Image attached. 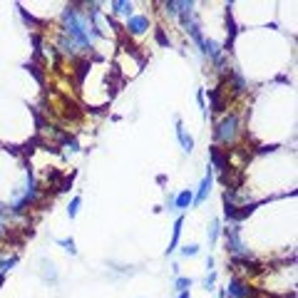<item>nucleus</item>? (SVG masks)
I'll use <instances>...</instances> for the list:
<instances>
[{
	"mask_svg": "<svg viewBox=\"0 0 298 298\" xmlns=\"http://www.w3.org/2000/svg\"><path fill=\"white\" fill-rule=\"evenodd\" d=\"M62 35L70 37L75 45L80 50L84 48H92V42L97 40V33L92 28V20L87 13H82L77 8H67L65 13H62Z\"/></svg>",
	"mask_w": 298,
	"mask_h": 298,
	"instance_id": "1",
	"label": "nucleus"
},
{
	"mask_svg": "<svg viewBox=\"0 0 298 298\" xmlns=\"http://www.w3.org/2000/svg\"><path fill=\"white\" fill-rule=\"evenodd\" d=\"M236 134H239V117H236V115H226V117L216 124V130H214V137H216V142H221V144H233Z\"/></svg>",
	"mask_w": 298,
	"mask_h": 298,
	"instance_id": "2",
	"label": "nucleus"
},
{
	"mask_svg": "<svg viewBox=\"0 0 298 298\" xmlns=\"http://www.w3.org/2000/svg\"><path fill=\"white\" fill-rule=\"evenodd\" d=\"M147 30H149V17L147 15H132V17H127V33L142 35Z\"/></svg>",
	"mask_w": 298,
	"mask_h": 298,
	"instance_id": "3",
	"label": "nucleus"
},
{
	"mask_svg": "<svg viewBox=\"0 0 298 298\" xmlns=\"http://www.w3.org/2000/svg\"><path fill=\"white\" fill-rule=\"evenodd\" d=\"M211 184H214V174H211V169H209V172L204 174V179H201V184H199V191L194 194V204H197V206L206 201L209 191H211Z\"/></svg>",
	"mask_w": 298,
	"mask_h": 298,
	"instance_id": "4",
	"label": "nucleus"
},
{
	"mask_svg": "<svg viewBox=\"0 0 298 298\" xmlns=\"http://www.w3.org/2000/svg\"><path fill=\"white\" fill-rule=\"evenodd\" d=\"M177 137H179V144H182V149L186 154H191V149H194V139H191V134L182 127V122L177 119Z\"/></svg>",
	"mask_w": 298,
	"mask_h": 298,
	"instance_id": "5",
	"label": "nucleus"
},
{
	"mask_svg": "<svg viewBox=\"0 0 298 298\" xmlns=\"http://www.w3.org/2000/svg\"><path fill=\"white\" fill-rule=\"evenodd\" d=\"M191 204H194V191L191 189H184L174 197V209H189Z\"/></svg>",
	"mask_w": 298,
	"mask_h": 298,
	"instance_id": "6",
	"label": "nucleus"
},
{
	"mask_svg": "<svg viewBox=\"0 0 298 298\" xmlns=\"http://www.w3.org/2000/svg\"><path fill=\"white\" fill-rule=\"evenodd\" d=\"M201 52H204V55H209L211 60L216 62V60L221 57V45H219L216 40H204V45H201Z\"/></svg>",
	"mask_w": 298,
	"mask_h": 298,
	"instance_id": "7",
	"label": "nucleus"
},
{
	"mask_svg": "<svg viewBox=\"0 0 298 298\" xmlns=\"http://www.w3.org/2000/svg\"><path fill=\"white\" fill-rule=\"evenodd\" d=\"M226 296H233V298H246L248 296V288L239 281V279H231L229 281V291H226Z\"/></svg>",
	"mask_w": 298,
	"mask_h": 298,
	"instance_id": "8",
	"label": "nucleus"
},
{
	"mask_svg": "<svg viewBox=\"0 0 298 298\" xmlns=\"http://www.w3.org/2000/svg\"><path fill=\"white\" fill-rule=\"evenodd\" d=\"M182 226H184V219L179 216L177 221H174V229H172V244H169V248H166V256L172 253L174 248H177V244H179V236H182Z\"/></svg>",
	"mask_w": 298,
	"mask_h": 298,
	"instance_id": "9",
	"label": "nucleus"
},
{
	"mask_svg": "<svg viewBox=\"0 0 298 298\" xmlns=\"http://www.w3.org/2000/svg\"><path fill=\"white\" fill-rule=\"evenodd\" d=\"M117 15H124V17H132V3H127V0H112L110 5Z\"/></svg>",
	"mask_w": 298,
	"mask_h": 298,
	"instance_id": "10",
	"label": "nucleus"
},
{
	"mask_svg": "<svg viewBox=\"0 0 298 298\" xmlns=\"http://www.w3.org/2000/svg\"><path fill=\"white\" fill-rule=\"evenodd\" d=\"M206 236H209V246H214V244H216V239H219V219L211 221V226H209V233H206Z\"/></svg>",
	"mask_w": 298,
	"mask_h": 298,
	"instance_id": "11",
	"label": "nucleus"
},
{
	"mask_svg": "<svg viewBox=\"0 0 298 298\" xmlns=\"http://www.w3.org/2000/svg\"><path fill=\"white\" fill-rule=\"evenodd\" d=\"M211 159H214V166H216V169H226V157L219 152L216 147L211 149Z\"/></svg>",
	"mask_w": 298,
	"mask_h": 298,
	"instance_id": "12",
	"label": "nucleus"
},
{
	"mask_svg": "<svg viewBox=\"0 0 298 298\" xmlns=\"http://www.w3.org/2000/svg\"><path fill=\"white\" fill-rule=\"evenodd\" d=\"M186 5H189V3H174V0H172V3H164L166 13H169V15H174V17H177V15H179V13H182Z\"/></svg>",
	"mask_w": 298,
	"mask_h": 298,
	"instance_id": "13",
	"label": "nucleus"
},
{
	"mask_svg": "<svg viewBox=\"0 0 298 298\" xmlns=\"http://www.w3.org/2000/svg\"><path fill=\"white\" fill-rule=\"evenodd\" d=\"M80 204H82V199H80V197H75V199L70 201V206H67V216H70V219H75V216H77Z\"/></svg>",
	"mask_w": 298,
	"mask_h": 298,
	"instance_id": "14",
	"label": "nucleus"
},
{
	"mask_svg": "<svg viewBox=\"0 0 298 298\" xmlns=\"http://www.w3.org/2000/svg\"><path fill=\"white\" fill-rule=\"evenodd\" d=\"M57 244H60L62 248H65L67 253H72V256H75V253H77V248H75V239H60Z\"/></svg>",
	"mask_w": 298,
	"mask_h": 298,
	"instance_id": "15",
	"label": "nucleus"
},
{
	"mask_svg": "<svg viewBox=\"0 0 298 298\" xmlns=\"http://www.w3.org/2000/svg\"><path fill=\"white\" fill-rule=\"evenodd\" d=\"M189 286H191V279H177L174 281V291H189Z\"/></svg>",
	"mask_w": 298,
	"mask_h": 298,
	"instance_id": "16",
	"label": "nucleus"
},
{
	"mask_svg": "<svg viewBox=\"0 0 298 298\" xmlns=\"http://www.w3.org/2000/svg\"><path fill=\"white\" fill-rule=\"evenodd\" d=\"M197 253H199V246L197 244H189V246L182 248V256H197Z\"/></svg>",
	"mask_w": 298,
	"mask_h": 298,
	"instance_id": "17",
	"label": "nucleus"
},
{
	"mask_svg": "<svg viewBox=\"0 0 298 298\" xmlns=\"http://www.w3.org/2000/svg\"><path fill=\"white\" fill-rule=\"evenodd\" d=\"M214 283H216V273H214V271H209V276L204 279V288H206V291H211V288H214Z\"/></svg>",
	"mask_w": 298,
	"mask_h": 298,
	"instance_id": "18",
	"label": "nucleus"
},
{
	"mask_svg": "<svg viewBox=\"0 0 298 298\" xmlns=\"http://www.w3.org/2000/svg\"><path fill=\"white\" fill-rule=\"evenodd\" d=\"M197 102H199V107H201V115H204V117H209L206 102H204V90H199V92H197Z\"/></svg>",
	"mask_w": 298,
	"mask_h": 298,
	"instance_id": "19",
	"label": "nucleus"
},
{
	"mask_svg": "<svg viewBox=\"0 0 298 298\" xmlns=\"http://www.w3.org/2000/svg\"><path fill=\"white\" fill-rule=\"evenodd\" d=\"M233 87H236V92H244L246 90V82L241 75H233Z\"/></svg>",
	"mask_w": 298,
	"mask_h": 298,
	"instance_id": "20",
	"label": "nucleus"
},
{
	"mask_svg": "<svg viewBox=\"0 0 298 298\" xmlns=\"http://www.w3.org/2000/svg\"><path fill=\"white\" fill-rule=\"evenodd\" d=\"M15 266V259H5V261H0V273H5Z\"/></svg>",
	"mask_w": 298,
	"mask_h": 298,
	"instance_id": "21",
	"label": "nucleus"
},
{
	"mask_svg": "<svg viewBox=\"0 0 298 298\" xmlns=\"http://www.w3.org/2000/svg\"><path fill=\"white\" fill-rule=\"evenodd\" d=\"M157 40H159V42H162V45H169V40H166V35H164V33H162V30H159V33H157Z\"/></svg>",
	"mask_w": 298,
	"mask_h": 298,
	"instance_id": "22",
	"label": "nucleus"
},
{
	"mask_svg": "<svg viewBox=\"0 0 298 298\" xmlns=\"http://www.w3.org/2000/svg\"><path fill=\"white\" fill-rule=\"evenodd\" d=\"M206 268H209V271H214V256H209V259H206Z\"/></svg>",
	"mask_w": 298,
	"mask_h": 298,
	"instance_id": "23",
	"label": "nucleus"
},
{
	"mask_svg": "<svg viewBox=\"0 0 298 298\" xmlns=\"http://www.w3.org/2000/svg\"><path fill=\"white\" fill-rule=\"evenodd\" d=\"M177 298H191V296H189V291H182V293H179Z\"/></svg>",
	"mask_w": 298,
	"mask_h": 298,
	"instance_id": "24",
	"label": "nucleus"
},
{
	"mask_svg": "<svg viewBox=\"0 0 298 298\" xmlns=\"http://www.w3.org/2000/svg\"><path fill=\"white\" fill-rule=\"evenodd\" d=\"M0 233H3V221H0Z\"/></svg>",
	"mask_w": 298,
	"mask_h": 298,
	"instance_id": "25",
	"label": "nucleus"
}]
</instances>
